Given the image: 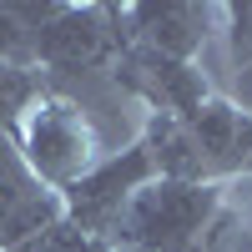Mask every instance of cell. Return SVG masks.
<instances>
[{"label":"cell","mask_w":252,"mask_h":252,"mask_svg":"<svg viewBox=\"0 0 252 252\" xmlns=\"http://www.w3.org/2000/svg\"><path fill=\"white\" fill-rule=\"evenodd\" d=\"M15 252H116V247H111V242H101V237H91V232H81L76 222L61 217L56 227L35 232L31 242H20Z\"/></svg>","instance_id":"cell-9"},{"label":"cell","mask_w":252,"mask_h":252,"mask_svg":"<svg viewBox=\"0 0 252 252\" xmlns=\"http://www.w3.org/2000/svg\"><path fill=\"white\" fill-rule=\"evenodd\" d=\"M146 182H157V157L146 136H136L131 146H121V152L101 157L91 177H81L71 192H61L66 202V222H76L81 232H91L101 242L116 247V227H121V212L126 202H131Z\"/></svg>","instance_id":"cell-3"},{"label":"cell","mask_w":252,"mask_h":252,"mask_svg":"<svg viewBox=\"0 0 252 252\" xmlns=\"http://www.w3.org/2000/svg\"><path fill=\"white\" fill-rule=\"evenodd\" d=\"M121 5H56L35 26V71L40 76H86L111 71L126 51Z\"/></svg>","instance_id":"cell-2"},{"label":"cell","mask_w":252,"mask_h":252,"mask_svg":"<svg viewBox=\"0 0 252 252\" xmlns=\"http://www.w3.org/2000/svg\"><path fill=\"white\" fill-rule=\"evenodd\" d=\"M197 152H202V177L237 187L252 177V111L227 96H207V106L187 121Z\"/></svg>","instance_id":"cell-6"},{"label":"cell","mask_w":252,"mask_h":252,"mask_svg":"<svg viewBox=\"0 0 252 252\" xmlns=\"http://www.w3.org/2000/svg\"><path fill=\"white\" fill-rule=\"evenodd\" d=\"M242 222H247V237H252V202H247V212H242Z\"/></svg>","instance_id":"cell-11"},{"label":"cell","mask_w":252,"mask_h":252,"mask_svg":"<svg viewBox=\"0 0 252 252\" xmlns=\"http://www.w3.org/2000/svg\"><path fill=\"white\" fill-rule=\"evenodd\" d=\"M15 152L26 157V166L35 172L40 187H51V192H71V187L81 177L96 172L101 161V141H96V126L91 116L76 106L71 96H56L46 91L35 101V106L26 111V121H20L15 131Z\"/></svg>","instance_id":"cell-1"},{"label":"cell","mask_w":252,"mask_h":252,"mask_svg":"<svg viewBox=\"0 0 252 252\" xmlns=\"http://www.w3.org/2000/svg\"><path fill=\"white\" fill-rule=\"evenodd\" d=\"M116 81L136 101H146V116H177V121H192L207 106V76L197 71V61H172L152 46H136L126 40V51L116 61Z\"/></svg>","instance_id":"cell-4"},{"label":"cell","mask_w":252,"mask_h":252,"mask_svg":"<svg viewBox=\"0 0 252 252\" xmlns=\"http://www.w3.org/2000/svg\"><path fill=\"white\" fill-rule=\"evenodd\" d=\"M61 217H66V202L35 182V172L26 166L10 136H0V252H15L35 232L56 227Z\"/></svg>","instance_id":"cell-5"},{"label":"cell","mask_w":252,"mask_h":252,"mask_svg":"<svg viewBox=\"0 0 252 252\" xmlns=\"http://www.w3.org/2000/svg\"><path fill=\"white\" fill-rule=\"evenodd\" d=\"M0 66H35V31L15 5H0Z\"/></svg>","instance_id":"cell-10"},{"label":"cell","mask_w":252,"mask_h":252,"mask_svg":"<svg viewBox=\"0 0 252 252\" xmlns=\"http://www.w3.org/2000/svg\"><path fill=\"white\" fill-rule=\"evenodd\" d=\"M121 252H136V247H121Z\"/></svg>","instance_id":"cell-12"},{"label":"cell","mask_w":252,"mask_h":252,"mask_svg":"<svg viewBox=\"0 0 252 252\" xmlns=\"http://www.w3.org/2000/svg\"><path fill=\"white\" fill-rule=\"evenodd\" d=\"M40 96H46V76H40L35 66H0V136L15 141L26 111Z\"/></svg>","instance_id":"cell-8"},{"label":"cell","mask_w":252,"mask_h":252,"mask_svg":"<svg viewBox=\"0 0 252 252\" xmlns=\"http://www.w3.org/2000/svg\"><path fill=\"white\" fill-rule=\"evenodd\" d=\"M126 35L136 46H152L172 61H197L212 26L222 20V5H192V0H161V5H121Z\"/></svg>","instance_id":"cell-7"}]
</instances>
